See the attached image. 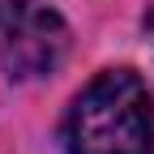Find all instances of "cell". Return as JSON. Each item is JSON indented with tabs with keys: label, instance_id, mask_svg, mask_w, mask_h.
Returning a JSON list of instances; mask_svg holds the SVG:
<instances>
[{
	"label": "cell",
	"instance_id": "7a4b0ae2",
	"mask_svg": "<svg viewBox=\"0 0 154 154\" xmlns=\"http://www.w3.org/2000/svg\"><path fill=\"white\" fill-rule=\"evenodd\" d=\"M5 73L13 82L47 77L69 47V26L47 0H9L0 13Z\"/></svg>",
	"mask_w": 154,
	"mask_h": 154
},
{
	"label": "cell",
	"instance_id": "6da1fadb",
	"mask_svg": "<svg viewBox=\"0 0 154 154\" xmlns=\"http://www.w3.org/2000/svg\"><path fill=\"white\" fill-rule=\"evenodd\" d=\"M69 154H150L154 111L150 90L133 69H107L73 99L64 116Z\"/></svg>",
	"mask_w": 154,
	"mask_h": 154
}]
</instances>
